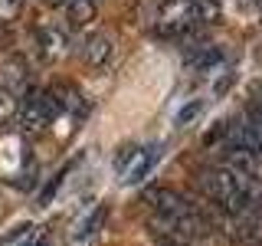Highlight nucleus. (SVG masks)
Listing matches in <instances>:
<instances>
[{"instance_id":"obj_1","label":"nucleus","mask_w":262,"mask_h":246,"mask_svg":"<svg viewBox=\"0 0 262 246\" xmlns=\"http://www.w3.org/2000/svg\"><path fill=\"white\" fill-rule=\"evenodd\" d=\"M196 187H200L203 197H210L223 213L229 217H239V213H249V203H246V191H243V177L236 174L226 164H210V168L196 171Z\"/></svg>"},{"instance_id":"obj_2","label":"nucleus","mask_w":262,"mask_h":246,"mask_svg":"<svg viewBox=\"0 0 262 246\" xmlns=\"http://www.w3.org/2000/svg\"><path fill=\"white\" fill-rule=\"evenodd\" d=\"M59 102H56L53 89H33V92L23 95L20 102V128L27 131V135H39V131H46L53 125V118L59 115Z\"/></svg>"},{"instance_id":"obj_3","label":"nucleus","mask_w":262,"mask_h":246,"mask_svg":"<svg viewBox=\"0 0 262 246\" xmlns=\"http://www.w3.org/2000/svg\"><path fill=\"white\" fill-rule=\"evenodd\" d=\"M196 20H200L196 16V0H164L161 10H158V30L161 33H184Z\"/></svg>"},{"instance_id":"obj_4","label":"nucleus","mask_w":262,"mask_h":246,"mask_svg":"<svg viewBox=\"0 0 262 246\" xmlns=\"http://www.w3.org/2000/svg\"><path fill=\"white\" fill-rule=\"evenodd\" d=\"M154 158H158V148H128L125 154H118V161H115V168H118V180H125V184H138L147 171H151Z\"/></svg>"},{"instance_id":"obj_5","label":"nucleus","mask_w":262,"mask_h":246,"mask_svg":"<svg viewBox=\"0 0 262 246\" xmlns=\"http://www.w3.org/2000/svg\"><path fill=\"white\" fill-rule=\"evenodd\" d=\"M36 46H39V56H43V59H62V56L72 49L69 33L62 27H49V23L36 30Z\"/></svg>"},{"instance_id":"obj_6","label":"nucleus","mask_w":262,"mask_h":246,"mask_svg":"<svg viewBox=\"0 0 262 246\" xmlns=\"http://www.w3.org/2000/svg\"><path fill=\"white\" fill-rule=\"evenodd\" d=\"M229 233L239 246H262V217L259 213H239V217H233Z\"/></svg>"},{"instance_id":"obj_7","label":"nucleus","mask_w":262,"mask_h":246,"mask_svg":"<svg viewBox=\"0 0 262 246\" xmlns=\"http://www.w3.org/2000/svg\"><path fill=\"white\" fill-rule=\"evenodd\" d=\"M79 53H82V59H85V66L102 69V66L112 59V36H105V33H92V36L82 43Z\"/></svg>"},{"instance_id":"obj_8","label":"nucleus","mask_w":262,"mask_h":246,"mask_svg":"<svg viewBox=\"0 0 262 246\" xmlns=\"http://www.w3.org/2000/svg\"><path fill=\"white\" fill-rule=\"evenodd\" d=\"M89 20H95V0H69L66 4V23H69V30L85 27Z\"/></svg>"},{"instance_id":"obj_9","label":"nucleus","mask_w":262,"mask_h":246,"mask_svg":"<svg viewBox=\"0 0 262 246\" xmlns=\"http://www.w3.org/2000/svg\"><path fill=\"white\" fill-rule=\"evenodd\" d=\"M16 112H20V102H16V95H13L7 86H0V128L10 125V121L16 118Z\"/></svg>"},{"instance_id":"obj_10","label":"nucleus","mask_w":262,"mask_h":246,"mask_svg":"<svg viewBox=\"0 0 262 246\" xmlns=\"http://www.w3.org/2000/svg\"><path fill=\"white\" fill-rule=\"evenodd\" d=\"M102 217H105V210H102V207L89 213V217L79 223V230H76V240H85V236H92L95 230H98V223H102Z\"/></svg>"},{"instance_id":"obj_11","label":"nucleus","mask_w":262,"mask_h":246,"mask_svg":"<svg viewBox=\"0 0 262 246\" xmlns=\"http://www.w3.org/2000/svg\"><path fill=\"white\" fill-rule=\"evenodd\" d=\"M200 112H203V102H200V98H193L190 105H184V109L177 112L174 125H177V128H187V125H190V121H193V118H196V115H200Z\"/></svg>"},{"instance_id":"obj_12","label":"nucleus","mask_w":262,"mask_h":246,"mask_svg":"<svg viewBox=\"0 0 262 246\" xmlns=\"http://www.w3.org/2000/svg\"><path fill=\"white\" fill-rule=\"evenodd\" d=\"M23 13V0H0V23H13Z\"/></svg>"},{"instance_id":"obj_13","label":"nucleus","mask_w":262,"mask_h":246,"mask_svg":"<svg viewBox=\"0 0 262 246\" xmlns=\"http://www.w3.org/2000/svg\"><path fill=\"white\" fill-rule=\"evenodd\" d=\"M252 109H259V112H262V82L256 86V95H252Z\"/></svg>"},{"instance_id":"obj_14","label":"nucleus","mask_w":262,"mask_h":246,"mask_svg":"<svg viewBox=\"0 0 262 246\" xmlns=\"http://www.w3.org/2000/svg\"><path fill=\"white\" fill-rule=\"evenodd\" d=\"M161 246H190L187 240H161Z\"/></svg>"},{"instance_id":"obj_15","label":"nucleus","mask_w":262,"mask_h":246,"mask_svg":"<svg viewBox=\"0 0 262 246\" xmlns=\"http://www.w3.org/2000/svg\"><path fill=\"white\" fill-rule=\"evenodd\" d=\"M49 4H56V7H66V4H69V0H49Z\"/></svg>"},{"instance_id":"obj_16","label":"nucleus","mask_w":262,"mask_h":246,"mask_svg":"<svg viewBox=\"0 0 262 246\" xmlns=\"http://www.w3.org/2000/svg\"><path fill=\"white\" fill-rule=\"evenodd\" d=\"M36 246H49V243H36Z\"/></svg>"},{"instance_id":"obj_17","label":"nucleus","mask_w":262,"mask_h":246,"mask_svg":"<svg viewBox=\"0 0 262 246\" xmlns=\"http://www.w3.org/2000/svg\"><path fill=\"white\" fill-rule=\"evenodd\" d=\"M259 4H262V0H259Z\"/></svg>"}]
</instances>
